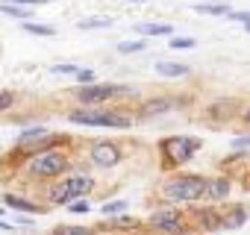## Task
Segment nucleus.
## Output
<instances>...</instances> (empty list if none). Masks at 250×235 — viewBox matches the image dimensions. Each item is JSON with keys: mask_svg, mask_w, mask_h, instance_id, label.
<instances>
[{"mask_svg": "<svg viewBox=\"0 0 250 235\" xmlns=\"http://www.w3.org/2000/svg\"><path fill=\"white\" fill-rule=\"evenodd\" d=\"M71 124L80 127H106V130H130L133 127V118L115 112V109H100V106H85V109H74L68 115Z\"/></svg>", "mask_w": 250, "mask_h": 235, "instance_id": "1", "label": "nucleus"}, {"mask_svg": "<svg viewBox=\"0 0 250 235\" xmlns=\"http://www.w3.org/2000/svg\"><path fill=\"white\" fill-rule=\"evenodd\" d=\"M68 168H71V159H68V153H62L59 147L30 153V159H27V165H24L27 176H33V179H56V176H62Z\"/></svg>", "mask_w": 250, "mask_h": 235, "instance_id": "2", "label": "nucleus"}, {"mask_svg": "<svg viewBox=\"0 0 250 235\" xmlns=\"http://www.w3.org/2000/svg\"><path fill=\"white\" fill-rule=\"evenodd\" d=\"M203 147V141L197 136H168L159 141V153H162V168L174 171L186 162L194 159V153Z\"/></svg>", "mask_w": 250, "mask_h": 235, "instance_id": "3", "label": "nucleus"}, {"mask_svg": "<svg viewBox=\"0 0 250 235\" xmlns=\"http://www.w3.org/2000/svg\"><path fill=\"white\" fill-rule=\"evenodd\" d=\"M206 182L209 179L200 174H183V176H174L171 182L162 185V197L171 203H197L206 194Z\"/></svg>", "mask_w": 250, "mask_h": 235, "instance_id": "4", "label": "nucleus"}, {"mask_svg": "<svg viewBox=\"0 0 250 235\" xmlns=\"http://www.w3.org/2000/svg\"><path fill=\"white\" fill-rule=\"evenodd\" d=\"M62 144H68V138L50 133L47 127H30V130L18 133V138H15V150H24V153H39V150H50V147H62Z\"/></svg>", "mask_w": 250, "mask_h": 235, "instance_id": "5", "label": "nucleus"}, {"mask_svg": "<svg viewBox=\"0 0 250 235\" xmlns=\"http://www.w3.org/2000/svg\"><path fill=\"white\" fill-rule=\"evenodd\" d=\"M91 188H94V179H91L88 174H74V176L62 179V182L47 194V203H53V206H68L71 200L85 197Z\"/></svg>", "mask_w": 250, "mask_h": 235, "instance_id": "6", "label": "nucleus"}, {"mask_svg": "<svg viewBox=\"0 0 250 235\" xmlns=\"http://www.w3.org/2000/svg\"><path fill=\"white\" fill-rule=\"evenodd\" d=\"M121 94H130L127 85H115V82H88V85H80L77 88V100L83 106H100L112 97H121Z\"/></svg>", "mask_w": 250, "mask_h": 235, "instance_id": "7", "label": "nucleus"}, {"mask_svg": "<svg viewBox=\"0 0 250 235\" xmlns=\"http://www.w3.org/2000/svg\"><path fill=\"white\" fill-rule=\"evenodd\" d=\"M150 229L156 232H168V235H177V232H186V220H183V212L174 209V206H162L150 215Z\"/></svg>", "mask_w": 250, "mask_h": 235, "instance_id": "8", "label": "nucleus"}, {"mask_svg": "<svg viewBox=\"0 0 250 235\" xmlns=\"http://www.w3.org/2000/svg\"><path fill=\"white\" fill-rule=\"evenodd\" d=\"M88 159H91V165H97V168H115L121 159H124V153H121V147L115 144V141H109V138H103V141H94L91 144V150H88Z\"/></svg>", "mask_w": 250, "mask_h": 235, "instance_id": "9", "label": "nucleus"}, {"mask_svg": "<svg viewBox=\"0 0 250 235\" xmlns=\"http://www.w3.org/2000/svg\"><path fill=\"white\" fill-rule=\"evenodd\" d=\"M229 191H232V179H229V176H212V179L206 182L203 200H206V203H221V200L229 197Z\"/></svg>", "mask_w": 250, "mask_h": 235, "instance_id": "10", "label": "nucleus"}, {"mask_svg": "<svg viewBox=\"0 0 250 235\" xmlns=\"http://www.w3.org/2000/svg\"><path fill=\"white\" fill-rule=\"evenodd\" d=\"M194 217H197L200 229H206V232H218V229H224V215H221L218 209H212V206L197 209V212H194Z\"/></svg>", "mask_w": 250, "mask_h": 235, "instance_id": "11", "label": "nucleus"}, {"mask_svg": "<svg viewBox=\"0 0 250 235\" xmlns=\"http://www.w3.org/2000/svg\"><path fill=\"white\" fill-rule=\"evenodd\" d=\"M3 203H6L9 209H15V212H30V215L47 212L44 206H39V203H33V200H27V197H18V194H3Z\"/></svg>", "mask_w": 250, "mask_h": 235, "instance_id": "12", "label": "nucleus"}, {"mask_svg": "<svg viewBox=\"0 0 250 235\" xmlns=\"http://www.w3.org/2000/svg\"><path fill=\"white\" fill-rule=\"evenodd\" d=\"M136 226H139L136 217H115V220H103V223H97L94 229H97V232H127V229H136Z\"/></svg>", "mask_w": 250, "mask_h": 235, "instance_id": "13", "label": "nucleus"}, {"mask_svg": "<svg viewBox=\"0 0 250 235\" xmlns=\"http://www.w3.org/2000/svg\"><path fill=\"white\" fill-rule=\"evenodd\" d=\"M177 103L171 97H156V100H147L142 106V118H153V115H162V112H171Z\"/></svg>", "mask_w": 250, "mask_h": 235, "instance_id": "14", "label": "nucleus"}, {"mask_svg": "<svg viewBox=\"0 0 250 235\" xmlns=\"http://www.w3.org/2000/svg\"><path fill=\"white\" fill-rule=\"evenodd\" d=\"M250 217V209L247 206H235L229 215H224V229H241Z\"/></svg>", "mask_w": 250, "mask_h": 235, "instance_id": "15", "label": "nucleus"}, {"mask_svg": "<svg viewBox=\"0 0 250 235\" xmlns=\"http://www.w3.org/2000/svg\"><path fill=\"white\" fill-rule=\"evenodd\" d=\"M156 74L177 79V77H188L191 71H188V65H183V62H156Z\"/></svg>", "mask_w": 250, "mask_h": 235, "instance_id": "16", "label": "nucleus"}, {"mask_svg": "<svg viewBox=\"0 0 250 235\" xmlns=\"http://www.w3.org/2000/svg\"><path fill=\"white\" fill-rule=\"evenodd\" d=\"M136 33L142 39H150V36H171L174 27L171 24H136Z\"/></svg>", "mask_w": 250, "mask_h": 235, "instance_id": "17", "label": "nucleus"}, {"mask_svg": "<svg viewBox=\"0 0 250 235\" xmlns=\"http://www.w3.org/2000/svg\"><path fill=\"white\" fill-rule=\"evenodd\" d=\"M0 12L9 15V18H18V21H30V15H33L27 6H18V3H3V0H0Z\"/></svg>", "mask_w": 250, "mask_h": 235, "instance_id": "18", "label": "nucleus"}, {"mask_svg": "<svg viewBox=\"0 0 250 235\" xmlns=\"http://www.w3.org/2000/svg\"><path fill=\"white\" fill-rule=\"evenodd\" d=\"M21 27H24V33H30V36H44V39H53V36H56V30H53L50 24H33V21H21Z\"/></svg>", "mask_w": 250, "mask_h": 235, "instance_id": "19", "label": "nucleus"}, {"mask_svg": "<svg viewBox=\"0 0 250 235\" xmlns=\"http://www.w3.org/2000/svg\"><path fill=\"white\" fill-rule=\"evenodd\" d=\"M94 232H97L94 226H68V223L53 226V235H94Z\"/></svg>", "mask_w": 250, "mask_h": 235, "instance_id": "20", "label": "nucleus"}, {"mask_svg": "<svg viewBox=\"0 0 250 235\" xmlns=\"http://www.w3.org/2000/svg\"><path fill=\"white\" fill-rule=\"evenodd\" d=\"M100 212H103L106 217H112V215H124V212H127V200H109V203L100 206Z\"/></svg>", "mask_w": 250, "mask_h": 235, "instance_id": "21", "label": "nucleus"}, {"mask_svg": "<svg viewBox=\"0 0 250 235\" xmlns=\"http://www.w3.org/2000/svg\"><path fill=\"white\" fill-rule=\"evenodd\" d=\"M194 9H197V12H203V15H229L227 3H197Z\"/></svg>", "mask_w": 250, "mask_h": 235, "instance_id": "22", "label": "nucleus"}, {"mask_svg": "<svg viewBox=\"0 0 250 235\" xmlns=\"http://www.w3.org/2000/svg\"><path fill=\"white\" fill-rule=\"evenodd\" d=\"M147 47V41L145 39H136V41H121L118 44V53H142Z\"/></svg>", "mask_w": 250, "mask_h": 235, "instance_id": "23", "label": "nucleus"}, {"mask_svg": "<svg viewBox=\"0 0 250 235\" xmlns=\"http://www.w3.org/2000/svg\"><path fill=\"white\" fill-rule=\"evenodd\" d=\"M103 27H112V18H85V21H80V30H103Z\"/></svg>", "mask_w": 250, "mask_h": 235, "instance_id": "24", "label": "nucleus"}, {"mask_svg": "<svg viewBox=\"0 0 250 235\" xmlns=\"http://www.w3.org/2000/svg\"><path fill=\"white\" fill-rule=\"evenodd\" d=\"M65 209H68V212H74V215H88V212H91V203H88L85 197H77V200H71Z\"/></svg>", "mask_w": 250, "mask_h": 235, "instance_id": "25", "label": "nucleus"}, {"mask_svg": "<svg viewBox=\"0 0 250 235\" xmlns=\"http://www.w3.org/2000/svg\"><path fill=\"white\" fill-rule=\"evenodd\" d=\"M194 44H197L194 39H171V47L174 50H191Z\"/></svg>", "mask_w": 250, "mask_h": 235, "instance_id": "26", "label": "nucleus"}, {"mask_svg": "<svg viewBox=\"0 0 250 235\" xmlns=\"http://www.w3.org/2000/svg\"><path fill=\"white\" fill-rule=\"evenodd\" d=\"M12 103H15V94L12 91H0V112L12 109Z\"/></svg>", "mask_w": 250, "mask_h": 235, "instance_id": "27", "label": "nucleus"}, {"mask_svg": "<svg viewBox=\"0 0 250 235\" xmlns=\"http://www.w3.org/2000/svg\"><path fill=\"white\" fill-rule=\"evenodd\" d=\"M50 71H53V74H71V77H77V74H80V68H77L74 62H71V65H53Z\"/></svg>", "mask_w": 250, "mask_h": 235, "instance_id": "28", "label": "nucleus"}, {"mask_svg": "<svg viewBox=\"0 0 250 235\" xmlns=\"http://www.w3.org/2000/svg\"><path fill=\"white\" fill-rule=\"evenodd\" d=\"M77 82H80V85H88V82H94V71H83V68H80V74H77Z\"/></svg>", "mask_w": 250, "mask_h": 235, "instance_id": "29", "label": "nucleus"}, {"mask_svg": "<svg viewBox=\"0 0 250 235\" xmlns=\"http://www.w3.org/2000/svg\"><path fill=\"white\" fill-rule=\"evenodd\" d=\"M3 3H18V6H42L47 0H3Z\"/></svg>", "mask_w": 250, "mask_h": 235, "instance_id": "30", "label": "nucleus"}, {"mask_svg": "<svg viewBox=\"0 0 250 235\" xmlns=\"http://www.w3.org/2000/svg\"><path fill=\"white\" fill-rule=\"evenodd\" d=\"M232 147H235V150H244V147H250V136H238V138H232Z\"/></svg>", "mask_w": 250, "mask_h": 235, "instance_id": "31", "label": "nucleus"}, {"mask_svg": "<svg viewBox=\"0 0 250 235\" xmlns=\"http://www.w3.org/2000/svg\"><path fill=\"white\" fill-rule=\"evenodd\" d=\"M227 18H232V21H241V24H250V12H229Z\"/></svg>", "mask_w": 250, "mask_h": 235, "instance_id": "32", "label": "nucleus"}, {"mask_svg": "<svg viewBox=\"0 0 250 235\" xmlns=\"http://www.w3.org/2000/svg\"><path fill=\"white\" fill-rule=\"evenodd\" d=\"M241 121H244V124H250V106H247V109L241 112Z\"/></svg>", "mask_w": 250, "mask_h": 235, "instance_id": "33", "label": "nucleus"}, {"mask_svg": "<svg viewBox=\"0 0 250 235\" xmlns=\"http://www.w3.org/2000/svg\"><path fill=\"white\" fill-rule=\"evenodd\" d=\"M0 229H12V223H6L3 217H0Z\"/></svg>", "mask_w": 250, "mask_h": 235, "instance_id": "34", "label": "nucleus"}, {"mask_svg": "<svg viewBox=\"0 0 250 235\" xmlns=\"http://www.w3.org/2000/svg\"><path fill=\"white\" fill-rule=\"evenodd\" d=\"M244 33H250V24H244Z\"/></svg>", "mask_w": 250, "mask_h": 235, "instance_id": "35", "label": "nucleus"}, {"mask_svg": "<svg viewBox=\"0 0 250 235\" xmlns=\"http://www.w3.org/2000/svg\"><path fill=\"white\" fill-rule=\"evenodd\" d=\"M177 235H191V232H188V229H186V232H177Z\"/></svg>", "mask_w": 250, "mask_h": 235, "instance_id": "36", "label": "nucleus"}, {"mask_svg": "<svg viewBox=\"0 0 250 235\" xmlns=\"http://www.w3.org/2000/svg\"><path fill=\"white\" fill-rule=\"evenodd\" d=\"M0 217H3V206H0Z\"/></svg>", "mask_w": 250, "mask_h": 235, "instance_id": "37", "label": "nucleus"}, {"mask_svg": "<svg viewBox=\"0 0 250 235\" xmlns=\"http://www.w3.org/2000/svg\"><path fill=\"white\" fill-rule=\"evenodd\" d=\"M133 3H142V0H133Z\"/></svg>", "mask_w": 250, "mask_h": 235, "instance_id": "38", "label": "nucleus"}]
</instances>
